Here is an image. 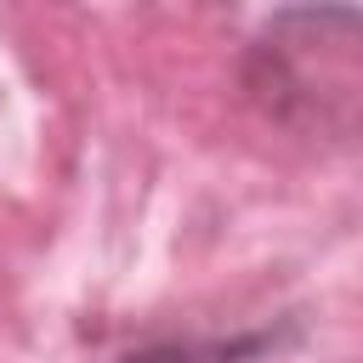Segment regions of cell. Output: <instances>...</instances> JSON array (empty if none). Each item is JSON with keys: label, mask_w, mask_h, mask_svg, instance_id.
<instances>
[{"label": "cell", "mask_w": 363, "mask_h": 363, "mask_svg": "<svg viewBox=\"0 0 363 363\" xmlns=\"http://www.w3.org/2000/svg\"><path fill=\"white\" fill-rule=\"evenodd\" d=\"M250 102L301 136H357L363 130V11L352 6H295L272 11L238 62Z\"/></svg>", "instance_id": "obj_1"}, {"label": "cell", "mask_w": 363, "mask_h": 363, "mask_svg": "<svg viewBox=\"0 0 363 363\" xmlns=\"http://www.w3.org/2000/svg\"><path fill=\"white\" fill-rule=\"evenodd\" d=\"M295 340V329H238V335H210V340H153L125 352L119 363H250L261 352H278Z\"/></svg>", "instance_id": "obj_2"}]
</instances>
